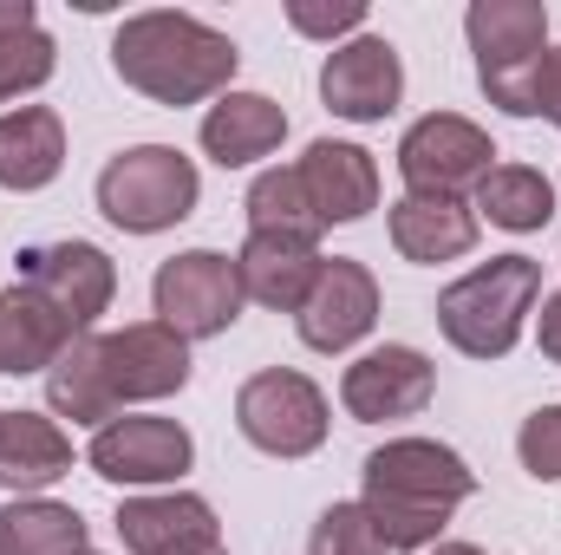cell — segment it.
<instances>
[{
    "label": "cell",
    "instance_id": "6da1fadb",
    "mask_svg": "<svg viewBox=\"0 0 561 555\" xmlns=\"http://www.w3.org/2000/svg\"><path fill=\"white\" fill-rule=\"evenodd\" d=\"M477 490V471L437 438H392L366 457V517L386 550H431L450 510Z\"/></svg>",
    "mask_w": 561,
    "mask_h": 555
},
{
    "label": "cell",
    "instance_id": "7a4b0ae2",
    "mask_svg": "<svg viewBox=\"0 0 561 555\" xmlns=\"http://www.w3.org/2000/svg\"><path fill=\"white\" fill-rule=\"evenodd\" d=\"M236 39L196 13H131L112 33V72L157 105H203L236 79Z\"/></svg>",
    "mask_w": 561,
    "mask_h": 555
},
{
    "label": "cell",
    "instance_id": "3957f363",
    "mask_svg": "<svg viewBox=\"0 0 561 555\" xmlns=\"http://www.w3.org/2000/svg\"><path fill=\"white\" fill-rule=\"evenodd\" d=\"M536 294H542V269L529 256H496L437 294V327L457 353L503 360L523 340V314H536Z\"/></svg>",
    "mask_w": 561,
    "mask_h": 555
},
{
    "label": "cell",
    "instance_id": "277c9868",
    "mask_svg": "<svg viewBox=\"0 0 561 555\" xmlns=\"http://www.w3.org/2000/svg\"><path fill=\"white\" fill-rule=\"evenodd\" d=\"M470 53H477V86L490 105L510 118H536V72L549 53V7L542 0H477L463 13Z\"/></svg>",
    "mask_w": 561,
    "mask_h": 555
},
{
    "label": "cell",
    "instance_id": "5b68a950",
    "mask_svg": "<svg viewBox=\"0 0 561 555\" xmlns=\"http://www.w3.org/2000/svg\"><path fill=\"white\" fill-rule=\"evenodd\" d=\"M203 196V177L196 163L176 150V144H138V150H118L105 170H99V209L105 223L131 229V236H157V229H176Z\"/></svg>",
    "mask_w": 561,
    "mask_h": 555
},
{
    "label": "cell",
    "instance_id": "8992f818",
    "mask_svg": "<svg viewBox=\"0 0 561 555\" xmlns=\"http://www.w3.org/2000/svg\"><path fill=\"white\" fill-rule=\"evenodd\" d=\"M150 301H157V320L170 327V333H183V340H216V333H229L236 320H242V275H236V262L229 256H216V249H183V256H170L157 281H150Z\"/></svg>",
    "mask_w": 561,
    "mask_h": 555
},
{
    "label": "cell",
    "instance_id": "52a82bcc",
    "mask_svg": "<svg viewBox=\"0 0 561 555\" xmlns=\"http://www.w3.org/2000/svg\"><path fill=\"white\" fill-rule=\"evenodd\" d=\"M236 424L268 457H307V451L327 444V393L307 373H294V366H268V373L242 380Z\"/></svg>",
    "mask_w": 561,
    "mask_h": 555
},
{
    "label": "cell",
    "instance_id": "ba28073f",
    "mask_svg": "<svg viewBox=\"0 0 561 555\" xmlns=\"http://www.w3.org/2000/svg\"><path fill=\"white\" fill-rule=\"evenodd\" d=\"M490 132L457 118V112H431L399 138V170L412 183V196H463L490 177Z\"/></svg>",
    "mask_w": 561,
    "mask_h": 555
},
{
    "label": "cell",
    "instance_id": "9c48e42d",
    "mask_svg": "<svg viewBox=\"0 0 561 555\" xmlns=\"http://www.w3.org/2000/svg\"><path fill=\"white\" fill-rule=\"evenodd\" d=\"M20 281H26L33 294H46L72 333H85V327L112 307V294H118L112 256H105L99 242H72V236H66V242H33V249H20Z\"/></svg>",
    "mask_w": 561,
    "mask_h": 555
},
{
    "label": "cell",
    "instance_id": "30bf717a",
    "mask_svg": "<svg viewBox=\"0 0 561 555\" xmlns=\"http://www.w3.org/2000/svg\"><path fill=\"white\" fill-rule=\"evenodd\" d=\"M99 373L112 386V406L170 399L190 386V340L163 320H131L118 333H99Z\"/></svg>",
    "mask_w": 561,
    "mask_h": 555
},
{
    "label": "cell",
    "instance_id": "8fae6325",
    "mask_svg": "<svg viewBox=\"0 0 561 555\" xmlns=\"http://www.w3.org/2000/svg\"><path fill=\"white\" fill-rule=\"evenodd\" d=\"M320 99L333 118H353V125H379L386 112H399L405 99V66H399V46L379 39V33H359L346 46L327 53L320 66Z\"/></svg>",
    "mask_w": 561,
    "mask_h": 555
},
{
    "label": "cell",
    "instance_id": "7c38bea8",
    "mask_svg": "<svg viewBox=\"0 0 561 555\" xmlns=\"http://www.w3.org/2000/svg\"><path fill=\"white\" fill-rule=\"evenodd\" d=\"M92 471L105 477V484H170V477H183L190 471V457H196V444H190V431L183 424H170V418H112V424H99V438H92Z\"/></svg>",
    "mask_w": 561,
    "mask_h": 555
},
{
    "label": "cell",
    "instance_id": "4fadbf2b",
    "mask_svg": "<svg viewBox=\"0 0 561 555\" xmlns=\"http://www.w3.org/2000/svg\"><path fill=\"white\" fill-rule=\"evenodd\" d=\"M294 320H300V340L313 353H346L379 320V281H373V269L366 262H346V256L320 262V281H313V294L300 301Z\"/></svg>",
    "mask_w": 561,
    "mask_h": 555
},
{
    "label": "cell",
    "instance_id": "5bb4252c",
    "mask_svg": "<svg viewBox=\"0 0 561 555\" xmlns=\"http://www.w3.org/2000/svg\"><path fill=\"white\" fill-rule=\"evenodd\" d=\"M431 386H437V373H431V360L419 347H379V353L346 366L340 399H346L353 418L386 424V418H419L431 406Z\"/></svg>",
    "mask_w": 561,
    "mask_h": 555
},
{
    "label": "cell",
    "instance_id": "9a60e30c",
    "mask_svg": "<svg viewBox=\"0 0 561 555\" xmlns=\"http://www.w3.org/2000/svg\"><path fill=\"white\" fill-rule=\"evenodd\" d=\"M300 183H307V203L313 216L333 229V223H359L366 209H379V163L373 150L359 144H340V138H320L307 144V157L294 163Z\"/></svg>",
    "mask_w": 561,
    "mask_h": 555
},
{
    "label": "cell",
    "instance_id": "2e32d148",
    "mask_svg": "<svg viewBox=\"0 0 561 555\" xmlns=\"http://www.w3.org/2000/svg\"><path fill=\"white\" fill-rule=\"evenodd\" d=\"M236 275H242V294L262 301V307H280V314H300V301L313 294L320 281V249L300 242V236H249L242 256H236Z\"/></svg>",
    "mask_w": 561,
    "mask_h": 555
},
{
    "label": "cell",
    "instance_id": "e0dca14e",
    "mask_svg": "<svg viewBox=\"0 0 561 555\" xmlns=\"http://www.w3.org/2000/svg\"><path fill=\"white\" fill-rule=\"evenodd\" d=\"M79 333L59 320V307L46 301V294H33L26 281H13V287H0V373H46L66 347H72Z\"/></svg>",
    "mask_w": 561,
    "mask_h": 555
},
{
    "label": "cell",
    "instance_id": "ac0fdd59",
    "mask_svg": "<svg viewBox=\"0 0 561 555\" xmlns=\"http://www.w3.org/2000/svg\"><path fill=\"white\" fill-rule=\"evenodd\" d=\"M392 249L405 262H457L477 249V209L463 196H405L392 203Z\"/></svg>",
    "mask_w": 561,
    "mask_h": 555
},
{
    "label": "cell",
    "instance_id": "d6986e66",
    "mask_svg": "<svg viewBox=\"0 0 561 555\" xmlns=\"http://www.w3.org/2000/svg\"><path fill=\"white\" fill-rule=\"evenodd\" d=\"M280 138H287V112H280L275 99H262V92H222V99L203 112V150H209L222 170L280 150Z\"/></svg>",
    "mask_w": 561,
    "mask_h": 555
},
{
    "label": "cell",
    "instance_id": "ffe728a7",
    "mask_svg": "<svg viewBox=\"0 0 561 555\" xmlns=\"http://www.w3.org/2000/svg\"><path fill=\"white\" fill-rule=\"evenodd\" d=\"M72 471V438L39 412H0V484L33 497Z\"/></svg>",
    "mask_w": 561,
    "mask_h": 555
},
{
    "label": "cell",
    "instance_id": "44dd1931",
    "mask_svg": "<svg viewBox=\"0 0 561 555\" xmlns=\"http://www.w3.org/2000/svg\"><path fill=\"white\" fill-rule=\"evenodd\" d=\"M196 536H216V510L190 490L170 497H125L118 503V543L131 555H170Z\"/></svg>",
    "mask_w": 561,
    "mask_h": 555
},
{
    "label": "cell",
    "instance_id": "7402d4cb",
    "mask_svg": "<svg viewBox=\"0 0 561 555\" xmlns=\"http://www.w3.org/2000/svg\"><path fill=\"white\" fill-rule=\"evenodd\" d=\"M66 163V125L46 105L0 112V190H46Z\"/></svg>",
    "mask_w": 561,
    "mask_h": 555
},
{
    "label": "cell",
    "instance_id": "603a6c76",
    "mask_svg": "<svg viewBox=\"0 0 561 555\" xmlns=\"http://www.w3.org/2000/svg\"><path fill=\"white\" fill-rule=\"evenodd\" d=\"M477 216H490V223L510 229V236H529V229H549L556 190H549V177L529 170V163H490V177L477 183Z\"/></svg>",
    "mask_w": 561,
    "mask_h": 555
},
{
    "label": "cell",
    "instance_id": "cb8c5ba5",
    "mask_svg": "<svg viewBox=\"0 0 561 555\" xmlns=\"http://www.w3.org/2000/svg\"><path fill=\"white\" fill-rule=\"evenodd\" d=\"M46 406L59 418H72V424H112V386H105V373H99V340L92 333H79L53 366H46Z\"/></svg>",
    "mask_w": 561,
    "mask_h": 555
},
{
    "label": "cell",
    "instance_id": "d4e9b609",
    "mask_svg": "<svg viewBox=\"0 0 561 555\" xmlns=\"http://www.w3.org/2000/svg\"><path fill=\"white\" fill-rule=\"evenodd\" d=\"M53 66H59V53L39 33L33 0H0V105L20 92H39L53 79Z\"/></svg>",
    "mask_w": 561,
    "mask_h": 555
},
{
    "label": "cell",
    "instance_id": "484cf974",
    "mask_svg": "<svg viewBox=\"0 0 561 555\" xmlns=\"http://www.w3.org/2000/svg\"><path fill=\"white\" fill-rule=\"evenodd\" d=\"M85 517L46 497H20L0 510V555H85Z\"/></svg>",
    "mask_w": 561,
    "mask_h": 555
},
{
    "label": "cell",
    "instance_id": "4316f807",
    "mask_svg": "<svg viewBox=\"0 0 561 555\" xmlns=\"http://www.w3.org/2000/svg\"><path fill=\"white\" fill-rule=\"evenodd\" d=\"M249 223L262 229V236H300V242H313L327 223L313 216V203H307V183H300V170H262L255 183H249Z\"/></svg>",
    "mask_w": 561,
    "mask_h": 555
},
{
    "label": "cell",
    "instance_id": "83f0119b",
    "mask_svg": "<svg viewBox=\"0 0 561 555\" xmlns=\"http://www.w3.org/2000/svg\"><path fill=\"white\" fill-rule=\"evenodd\" d=\"M307 555H392V550L379 543V530L359 503H327L313 536H307Z\"/></svg>",
    "mask_w": 561,
    "mask_h": 555
},
{
    "label": "cell",
    "instance_id": "f1b7e54d",
    "mask_svg": "<svg viewBox=\"0 0 561 555\" xmlns=\"http://www.w3.org/2000/svg\"><path fill=\"white\" fill-rule=\"evenodd\" d=\"M516 451H523V471H529V477L561 484V406H542V412L523 418Z\"/></svg>",
    "mask_w": 561,
    "mask_h": 555
},
{
    "label": "cell",
    "instance_id": "f546056e",
    "mask_svg": "<svg viewBox=\"0 0 561 555\" xmlns=\"http://www.w3.org/2000/svg\"><path fill=\"white\" fill-rule=\"evenodd\" d=\"M287 20H294V33H307V39H340V33H353V26H366V7H359V0H333V7L287 0Z\"/></svg>",
    "mask_w": 561,
    "mask_h": 555
},
{
    "label": "cell",
    "instance_id": "4dcf8cb0",
    "mask_svg": "<svg viewBox=\"0 0 561 555\" xmlns=\"http://www.w3.org/2000/svg\"><path fill=\"white\" fill-rule=\"evenodd\" d=\"M536 112L561 125V46L556 53H542V72H536Z\"/></svg>",
    "mask_w": 561,
    "mask_h": 555
},
{
    "label": "cell",
    "instance_id": "1f68e13d",
    "mask_svg": "<svg viewBox=\"0 0 561 555\" xmlns=\"http://www.w3.org/2000/svg\"><path fill=\"white\" fill-rule=\"evenodd\" d=\"M536 340H542V353H549V360L561 366V287L549 294V301H542V320H536Z\"/></svg>",
    "mask_w": 561,
    "mask_h": 555
},
{
    "label": "cell",
    "instance_id": "d6a6232c",
    "mask_svg": "<svg viewBox=\"0 0 561 555\" xmlns=\"http://www.w3.org/2000/svg\"><path fill=\"white\" fill-rule=\"evenodd\" d=\"M170 555H229V550H222V536H196V543H183V550H170Z\"/></svg>",
    "mask_w": 561,
    "mask_h": 555
},
{
    "label": "cell",
    "instance_id": "836d02e7",
    "mask_svg": "<svg viewBox=\"0 0 561 555\" xmlns=\"http://www.w3.org/2000/svg\"><path fill=\"white\" fill-rule=\"evenodd\" d=\"M431 555H483V550H470V543H437Z\"/></svg>",
    "mask_w": 561,
    "mask_h": 555
},
{
    "label": "cell",
    "instance_id": "e575fe53",
    "mask_svg": "<svg viewBox=\"0 0 561 555\" xmlns=\"http://www.w3.org/2000/svg\"><path fill=\"white\" fill-rule=\"evenodd\" d=\"M85 555H92V550H85Z\"/></svg>",
    "mask_w": 561,
    "mask_h": 555
}]
</instances>
